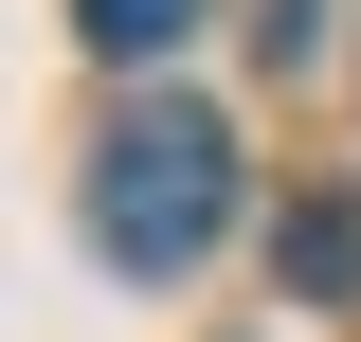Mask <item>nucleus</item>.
<instances>
[{"label": "nucleus", "mask_w": 361, "mask_h": 342, "mask_svg": "<svg viewBox=\"0 0 361 342\" xmlns=\"http://www.w3.org/2000/svg\"><path fill=\"white\" fill-rule=\"evenodd\" d=\"M199 18H217V0H73V37L109 54V72H163V54L199 37Z\"/></svg>", "instance_id": "obj_3"}, {"label": "nucleus", "mask_w": 361, "mask_h": 342, "mask_svg": "<svg viewBox=\"0 0 361 342\" xmlns=\"http://www.w3.org/2000/svg\"><path fill=\"white\" fill-rule=\"evenodd\" d=\"M271 270H289V306H343V289H361V198H289Z\"/></svg>", "instance_id": "obj_2"}, {"label": "nucleus", "mask_w": 361, "mask_h": 342, "mask_svg": "<svg viewBox=\"0 0 361 342\" xmlns=\"http://www.w3.org/2000/svg\"><path fill=\"white\" fill-rule=\"evenodd\" d=\"M235 198H253V180H235V127L199 108V90H145L127 127L90 144V253H109V270H145V289L217 253V234H235Z\"/></svg>", "instance_id": "obj_1"}]
</instances>
